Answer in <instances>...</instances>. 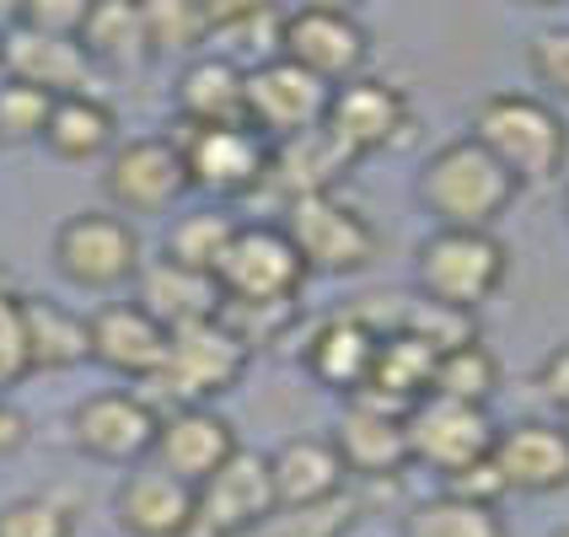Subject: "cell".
Returning a JSON list of instances; mask_svg holds the SVG:
<instances>
[{
	"label": "cell",
	"mask_w": 569,
	"mask_h": 537,
	"mask_svg": "<svg viewBox=\"0 0 569 537\" xmlns=\"http://www.w3.org/2000/svg\"><path fill=\"white\" fill-rule=\"evenodd\" d=\"M274 49H280V60L317 76L322 87H345V81L360 76V64L371 54V38L339 6H301V11L280 17Z\"/></svg>",
	"instance_id": "9"
},
{
	"label": "cell",
	"mask_w": 569,
	"mask_h": 537,
	"mask_svg": "<svg viewBox=\"0 0 569 537\" xmlns=\"http://www.w3.org/2000/svg\"><path fill=\"white\" fill-rule=\"evenodd\" d=\"M441 495H457V500H468V506H500L506 484H500V474H495V463L483 457V463H468L462 474L446 478Z\"/></svg>",
	"instance_id": "41"
},
{
	"label": "cell",
	"mask_w": 569,
	"mask_h": 537,
	"mask_svg": "<svg viewBox=\"0 0 569 537\" xmlns=\"http://www.w3.org/2000/svg\"><path fill=\"white\" fill-rule=\"evenodd\" d=\"M355 521H360V500L345 489V495L317 500V506H274L242 537H349Z\"/></svg>",
	"instance_id": "34"
},
{
	"label": "cell",
	"mask_w": 569,
	"mask_h": 537,
	"mask_svg": "<svg viewBox=\"0 0 569 537\" xmlns=\"http://www.w3.org/2000/svg\"><path fill=\"white\" fill-rule=\"evenodd\" d=\"M403 430H409V463H425L441 478L462 474L468 463H483L489 446H495L489 409H468V404H451V398H419L403 414Z\"/></svg>",
	"instance_id": "13"
},
{
	"label": "cell",
	"mask_w": 569,
	"mask_h": 537,
	"mask_svg": "<svg viewBox=\"0 0 569 537\" xmlns=\"http://www.w3.org/2000/svg\"><path fill=\"white\" fill-rule=\"evenodd\" d=\"M500 387V360L478 345H457L436 355V371H430V398H451V404H468V409H489Z\"/></svg>",
	"instance_id": "31"
},
{
	"label": "cell",
	"mask_w": 569,
	"mask_h": 537,
	"mask_svg": "<svg viewBox=\"0 0 569 537\" xmlns=\"http://www.w3.org/2000/svg\"><path fill=\"white\" fill-rule=\"evenodd\" d=\"M231 237H237V221H231L226 210H189V216H178L172 231H167V258L216 280V269H221Z\"/></svg>",
	"instance_id": "32"
},
{
	"label": "cell",
	"mask_w": 569,
	"mask_h": 537,
	"mask_svg": "<svg viewBox=\"0 0 569 537\" xmlns=\"http://www.w3.org/2000/svg\"><path fill=\"white\" fill-rule=\"evenodd\" d=\"M355 161L322 135H296V140H280L269 146V172H263V189L274 193L280 205H296V199H317V193H333L339 172H349Z\"/></svg>",
	"instance_id": "25"
},
{
	"label": "cell",
	"mask_w": 569,
	"mask_h": 537,
	"mask_svg": "<svg viewBox=\"0 0 569 537\" xmlns=\"http://www.w3.org/2000/svg\"><path fill=\"white\" fill-rule=\"evenodd\" d=\"M413 125L409 97L398 92L392 81H371V76H355L345 87H333L328 97V113H322V135L345 151L349 161L392 151Z\"/></svg>",
	"instance_id": "10"
},
{
	"label": "cell",
	"mask_w": 569,
	"mask_h": 537,
	"mask_svg": "<svg viewBox=\"0 0 569 537\" xmlns=\"http://www.w3.org/2000/svg\"><path fill=\"white\" fill-rule=\"evenodd\" d=\"M161 414L140 392H92L70 414V441L97 463H140L151 457Z\"/></svg>",
	"instance_id": "16"
},
{
	"label": "cell",
	"mask_w": 569,
	"mask_h": 537,
	"mask_svg": "<svg viewBox=\"0 0 569 537\" xmlns=\"http://www.w3.org/2000/svg\"><path fill=\"white\" fill-rule=\"evenodd\" d=\"M113 516L129 537H189L193 527V489L183 478L151 468H134L113 495Z\"/></svg>",
	"instance_id": "22"
},
{
	"label": "cell",
	"mask_w": 569,
	"mask_h": 537,
	"mask_svg": "<svg viewBox=\"0 0 569 537\" xmlns=\"http://www.w3.org/2000/svg\"><path fill=\"white\" fill-rule=\"evenodd\" d=\"M430 371H436V349L409 339V334H387L377 339V355H371V371L360 381V404L387 414H409L419 398H430Z\"/></svg>",
	"instance_id": "24"
},
{
	"label": "cell",
	"mask_w": 569,
	"mask_h": 537,
	"mask_svg": "<svg viewBox=\"0 0 569 537\" xmlns=\"http://www.w3.org/2000/svg\"><path fill=\"white\" fill-rule=\"evenodd\" d=\"M134 307L157 317L167 334H178V328H193V322H216V312H221V285L161 253L151 263H140V275H134Z\"/></svg>",
	"instance_id": "21"
},
{
	"label": "cell",
	"mask_w": 569,
	"mask_h": 537,
	"mask_svg": "<svg viewBox=\"0 0 569 537\" xmlns=\"http://www.w3.org/2000/svg\"><path fill=\"white\" fill-rule=\"evenodd\" d=\"M345 463L328 436H290L269 451V484H274V506H317L345 495Z\"/></svg>",
	"instance_id": "23"
},
{
	"label": "cell",
	"mask_w": 569,
	"mask_h": 537,
	"mask_svg": "<svg viewBox=\"0 0 569 537\" xmlns=\"http://www.w3.org/2000/svg\"><path fill=\"white\" fill-rule=\"evenodd\" d=\"M248 349L226 334L221 322H193V328H178L167 334V355H161V371L146 387H151V409L167 404L172 409H210V398L231 392L242 371H248Z\"/></svg>",
	"instance_id": "3"
},
{
	"label": "cell",
	"mask_w": 569,
	"mask_h": 537,
	"mask_svg": "<svg viewBox=\"0 0 569 537\" xmlns=\"http://www.w3.org/2000/svg\"><path fill=\"white\" fill-rule=\"evenodd\" d=\"M473 146H483L500 161L510 183H548L553 172H565L569 157V129L565 119L532 92H495L473 108Z\"/></svg>",
	"instance_id": "2"
},
{
	"label": "cell",
	"mask_w": 569,
	"mask_h": 537,
	"mask_svg": "<svg viewBox=\"0 0 569 537\" xmlns=\"http://www.w3.org/2000/svg\"><path fill=\"white\" fill-rule=\"evenodd\" d=\"M140 17H146L151 54H189L199 43H210V6L199 0H151L140 6Z\"/></svg>",
	"instance_id": "35"
},
{
	"label": "cell",
	"mask_w": 569,
	"mask_h": 537,
	"mask_svg": "<svg viewBox=\"0 0 569 537\" xmlns=\"http://www.w3.org/2000/svg\"><path fill=\"white\" fill-rule=\"evenodd\" d=\"M403 537H506V521L495 506H468L457 495H436L403 516Z\"/></svg>",
	"instance_id": "33"
},
{
	"label": "cell",
	"mask_w": 569,
	"mask_h": 537,
	"mask_svg": "<svg viewBox=\"0 0 569 537\" xmlns=\"http://www.w3.org/2000/svg\"><path fill=\"white\" fill-rule=\"evenodd\" d=\"M242 76H248V64H231L221 54H199L183 64V76H178L183 129L242 125Z\"/></svg>",
	"instance_id": "27"
},
{
	"label": "cell",
	"mask_w": 569,
	"mask_h": 537,
	"mask_svg": "<svg viewBox=\"0 0 569 537\" xmlns=\"http://www.w3.org/2000/svg\"><path fill=\"white\" fill-rule=\"evenodd\" d=\"M140 237L113 210H81L54 231V269L81 290H119L140 275Z\"/></svg>",
	"instance_id": "8"
},
{
	"label": "cell",
	"mask_w": 569,
	"mask_h": 537,
	"mask_svg": "<svg viewBox=\"0 0 569 537\" xmlns=\"http://www.w3.org/2000/svg\"><path fill=\"white\" fill-rule=\"evenodd\" d=\"M237 451V430L226 425L216 409H172L157 419V441H151V463L161 474L183 478V484H204Z\"/></svg>",
	"instance_id": "17"
},
{
	"label": "cell",
	"mask_w": 569,
	"mask_h": 537,
	"mask_svg": "<svg viewBox=\"0 0 569 537\" xmlns=\"http://www.w3.org/2000/svg\"><path fill=\"white\" fill-rule=\"evenodd\" d=\"M333 451L345 463V474L355 478H398L409 468V430H403V414L371 409L360 398H349L345 419L333 425Z\"/></svg>",
	"instance_id": "20"
},
{
	"label": "cell",
	"mask_w": 569,
	"mask_h": 537,
	"mask_svg": "<svg viewBox=\"0 0 569 537\" xmlns=\"http://www.w3.org/2000/svg\"><path fill=\"white\" fill-rule=\"evenodd\" d=\"M284 237L301 258L307 275H360L377 258V226L366 221L355 205L317 193V199H296L284 205Z\"/></svg>",
	"instance_id": "5"
},
{
	"label": "cell",
	"mask_w": 569,
	"mask_h": 537,
	"mask_svg": "<svg viewBox=\"0 0 569 537\" xmlns=\"http://www.w3.org/2000/svg\"><path fill=\"white\" fill-rule=\"evenodd\" d=\"M0 70L6 81H28L49 97H81L97 81V64L81 54L76 38H43L28 28L0 32Z\"/></svg>",
	"instance_id": "18"
},
{
	"label": "cell",
	"mask_w": 569,
	"mask_h": 537,
	"mask_svg": "<svg viewBox=\"0 0 569 537\" xmlns=\"http://www.w3.org/2000/svg\"><path fill=\"white\" fill-rule=\"evenodd\" d=\"M328 97H333V87H322L317 76L269 54V60L248 64V76H242V125L263 135L269 146H280V140L322 129Z\"/></svg>",
	"instance_id": "6"
},
{
	"label": "cell",
	"mask_w": 569,
	"mask_h": 537,
	"mask_svg": "<svg viewBox=\"0 0 569 537\" xmlns=\"http://www.w3.org/2000/svg\"><path fill=\"white\" fill-rule=\"evenodd\" d=\"M87 22V0H32L17 11V28L43 32V38H76Z\"/></svg>",
	"instance_id": "40"
},
{
	"label": "cell",
	"mask_w": 569,
	"mask_h": 537,
	"mask_svg": "<svg viewBox=\"0 0 569 537\" xmlns=\"http://www.w3.org/2000/svg\"><path fill=\"white\" fill-rule=\"evenodd\" d=\"M102 193L124 216H161V210H172L189 193V172H183L178 140L146 135V140L119 146L108 157V172H102Z\"/></svg>",
	"instance_id": "12"
},
{
	"label": "cell",
	"mask_w": 569,
	"mask_h": 537,
	"mask_svg": "<svg viewBox=\"0 0 569 537\" xmlns=\"http://www.w3.org/2000/svg\"><path fill=\"white\" fill-rule=\"evenodd\" d=\"M22 441H28V419L11 404H0V451H17Z\"/></svg>",
	"instance_id": "43"
},
{
	"label": "cell",
	"mask_w": 569,
	"mask_h": 537,
	"mask_svg": "<svg viewBox=\"0 0 569 537\" xmlns=\"http://www.w3.org/2000/svg\"><path fill=\"white\" fill-rule=\"evenodd\" d=\"M371 355H377V334H371L360 317L339 312L307 339V371H312L322 387L355 398L360 381H366V371H371Z\"/></svg>",
	"instance_id": "28"
},
{
	"label": "cell",
	"mask_w": 569,
	"mask_h": 537,
	"mask_svg": "<svg viewBox=\"0 0 569 537\" xmlns=\"http://www.w3.org/2000/svg\"><path fill=\"white\" fill-rule=\"evenodd\" d=\"M538 392L548 398V409L559 414V425L569 430V345H559L553 355H542V366H538Z\"/></svg>",
	"instance_id": "42"
},
{
	"label": "cell",
	"mask_w": 569,
	"mask_h": 537,
	"mask_svg": "<svg viewBox=\"0 0 569 537\" xmlns=\"http://www.w3.org/2000/svg\"><path fill=\"white\" fill-rule=\"evenodd\" d=\"M87 334H92V360L102 371L129 381H151L161 371L167 328L151 312H140L134 301H113V307L92 312L87 317Z\"/></svg>",
	"instance_id": "19"
},
{
	"label": "cell",
	"mask_w": 569,
	"mask_h": 537,
	"mask_svg": "<svg viewBox=\"0 0 569 537\" xmlns=\"http://www.w3.org/2000/svg\"><path fill=\"white\" fill-rule=\"evenodd\" d=\"M0 537H76V510L54 495H22L0 506Z\"/></svg>",
	"instance_id": "37"
},
{
	"label": "cell",
	"mask_w": 569,
	"mask_h": 537,
	"mask_svg": "<svg viewBox=\"0 0 569 537\" xmlns=\"http://www.w3.org/2000/svg\"><path fill=\"white\" fill-rule=\"evenodd\" d=\"M553 537H569V521H565V527H559V533H553Z\"/></svg>",
	"instance_id": "44"
},
{
	"label": "cell",
	"mask_w": 569,
	"mask_h": 537,
	"mask_svg": "<svg viewBox=\"0 0 569 537\" xmlns=\"http://www.w3.org/2000/svg\"><path fill=\"white\" fill-rule=\"evenodd\" d=\"M28 377V339H22V296L0 285V392Z\"/></svg>",
	"instance_id": "38"
},
{
	"label": "cell",
	"mask_w": 569,
	"mask_h": 537,
	"mask_svg": "<svg viewBox=\"0 0 569 537\" xmlns=\"http://www.w3.org/2000/svg\"><path fill=\"white\" fill-rule=\"evenodd\" d=\"M527 64H532V76H538L548 92L569 102V28L538 32L532 49H527Z\"/></svg>",
	"instance_id": "39"
},
{
	"label": "cell",
	"mask_w": 569,
	"mask_h": 537,
	"mask_svg": "<svg viewBox=\"0 0 569 537\" xmlns=\"http://www.w3.org/2000/svg\"><path fill=\"white\" fill-rule=\"evenodd\" d=\"M301 280H307V269L280 226H237L221 269H216L221 301H237V307H296Z\"/></svg>",
	"instance_id": "7"
},
{
	"label": "cell",
	"mask_w": 569,
	"mask_h": 537,
	"mask_svg": "<svg viewBox=\"0 0 569 537\" xmlns=\"http://www.w3.org/2000/svg\"><path fill=\"white\" fill-rule=\"evenodd\" d=\"M54 97L28 87V81H0V146H28L43 140Z\"/></svg>",
	"instance_id": "36"
},
{
	"label": "cell",
	"mask_w": 569,
	"mask_h": 537,
	"mask_svg": "<svg viewBox=\"0 0 569 537\" xmlns=\"http://www.w3.org/2000/svg\"><path fill=\"white\" fill-rule=\"evenodd\" d=\"M413 199L425 205L436 231H489L510 210L516 183L500 172V161L483 146H473L462 135V140H446L441 151L425 157Z\"/></svg>",
	"instance_id": "1"
},
{
	"label": "cell",
	"mask_w": 569,
	"mask_h": 537,
	"mask_svg": "<svg viewBox=\"0 0 569 537\" xmlns=\"http://www.w3.org/2000/svg\"><path fill=\"white\" fill-rule=\"evenodd\" d=\"M76 43H81V54L92 64H140L151 54V43H146V17H140V6H129V0H97L87 6V22L76 32Z\"/></svg>",
	"instance_id": "30"
},
{
	"label": "cell",
	"mask_w": 569,
	"mask_h": 537,
	"mask_svg": "<svg viewBox=\"0 0 569 537\" xmlns=\"http://www.w3.org/2000/svg\"><path fill=\"white\" fill-rule=\"evenodd\" d=\"M178 151H183L189 189L221 193V199L263 189V172H269V140L253 135L248 125L183 129V135H178Z\"/></svg>",
	"instance_id": "14"
},
{
	"label": "cell",
	"mask_w": 569,
	"mask_h": 537,
	"mask_svg": "<svg viewBox=\"0 0 569 537\" xmlns=\"http://www.w3.org/2000/svg\"><path fill=\"white\" fill-rule=\"evenodd\" d=\"M489 463L506 495H553L569 489V430L559 419H516L495 430Z\"/></svg>",
	"instance_id": "15"
},
{
	"label": "cell",
	"mask_w": 569,
	"mask_h": 537,
	"mask_svg": "<svg viewBox=\"0 0 569 537\" xmlns=\"http://www.w3.org/2000/svg\"><path fill=\"white\" fill-rule=\"evenodd\" d=\"M510 253L495 231H430L413 253V280L425 301L478 312L506 285Z\"/></svg>",
	"instance_id": "4"
},
{
	"label": "cell",
	"mask_w": 569,
	"mask_h": 537,
	"mask_svg": "<svg viewBox=\"0 0 569 537\" xmlns=\"http://www.w3.org/2000/svg\"><path fill=\"white\" fill-rule=\"evenodd\" d=\"M22 339H28V371H70L92 360L87 317L49 296H22Z\"/></svg>",
	"instance_id": "26"
},
{
	"label": "cell",
	"mask_w": 569,
	"mask_h": 537,
	"mask_svg": "<svg viewBox=\"0 0 569 537\" xmlns=\"http://www.w3.org/2000/svg\"><path fill=\"white\" fill-rule=\"evenodd\" d=\"M565 210H569V193H565Z\"/></svg>",
	"instance_id": "45"
},
{
	"label": "cell",
	"mask_w": 569,
	"mask_h": 537,
	"mask_svg": "<svg viewBox=\"0 0 569 537\" xmlns=\"http://www.w3.org/2000/svg\"><path fill=\"white\" fill-rule=\"evenodd\" d=\"M274 510L269 457L263 451H231L204 484H193V527L189 537H242Z\"/></svg>",
	"instance_id": "11"
},
{
	"label": "cell",
	"mask_w": 569,
	"mask_h": 537,
	"mask_svg": "<svg viewBox=\"0 0 569 537\" xmlns=\"http://www.w3.org/2000/svg\"><path fill=\"white\" fill-rule=\"evenodd\" d=\"M113 140H119V119L102 97H54L49 125H43V146L60 161H97L113 151Z\"/></svg>",
	"instance_id": "29"
}]
</instances>
